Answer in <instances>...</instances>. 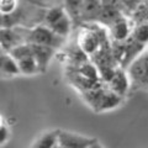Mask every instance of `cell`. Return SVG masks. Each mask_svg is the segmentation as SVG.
Instances as JSON below:
<instances>
[{"instance_id": "30bf717a", "label": "cell", "mask_w": 148, "mask_h": 148, "mask_svg": "<svg viewBox=\"0 0 148 148\" xmlns=\"http://www.w3.org/2000/svg\"><path fill=\"white\" fill-rule=\"evenodd\" d=\"M1 74L5 78H11V77H17L21 74L18 63L15 59V57L10 52H1Z\"/></svg>"}, {"instance_id": "277c9868", "label": "cell", "mask_w": 148, "mask_h": 148, "mask_svg": "<svg viewBox=\"0 0 148 148\" xmlns=\"http://www.w3.org/2000/svg\"><path fill=\"white\" fill-rule=\"evenodd\" d=\"M64 42H66V38L54 34L52 30L48 29L43 24L31 27L29 31L27 43L38 45V46H42V47H47V48H52L54 51H57L61 47H63Z\"/></svg>"}, {"instance_id": "7a4b0ae2", "label": "cell", "mask_w": 148, "mask_h": 148, "mask_svg": "<svg viewBox=\"0 0 148 148\" xmlns=\"http://www.w3.org/2000/svg\"><path fill=\"white\" fill-rule=\"evenodd\" d=\"M83 95L89 106H91L95 111L112 110L117 108L122 101V96L114 92L106 83H104L103 85H100L99 83L91 89L83 91Z\"/></svg>"}, {"instance_id": "8992f818", "label": "cell", "mask_w": 148, "mask_h": 148, "mask_svg": "<svg viewBox=\"0 0 148 148\" xmlns=\"http://www.w3.org/2000/svg\"><path fill=\"white\" fill-rule=\"evenodd\" d=\"M125 71L131 84L148 88V49L138 54Z\"/></svg>"}, {"instance_id": "ba28073f", "label": "cell", "mask_w": 148, "mask_h": 148, "mask_svg": "<svg viewBox=\"0 0 148 148\" xmlns=\"http://www.w3.org/2000/svg\"><path fill=\"white\" fill-rule=\"evenodd\" d=\"M132 27L133 26L131 25V21L121 16L108 27L109 37L114 42H125L131 36Z\"/></svg>"}, {"instance_id": "e0dca14e", "label": "cell", "mask_w": 148, "mask_h": 148, "mask_svg": "<svg viewBox=\"0 0 148 148\" xmlns=\"http://www.w3.org/2000/svg\"><path fill=\"white\" fill-rule=\"evenodd\" d=\"M147 49H148V46H147Z\"/></svg>"}, {"instance_id": "9a60e30c", "label": "cell", "mask_w": 148, "mask_h": 148, "mask_svg": "<svg viewBox=\"0 0 148 148\" xmlns=\"http://www.w3.org/2000/svg\"><path fill=\"white\" fill-rule=\"evenodd\" d=\"M88 148H104V146L101 145V143H100L98 140H95V141L92 142L91 145H90L89 147H88Z\"/></svg>"}, {"instance_id": "4fadbf2b", "label": "cell", "mask_w": 148, "mask_h": 148, "mask_svg": "<svg viewBox=\"0 0 148 148\" xmlns=\"http://www.w3.org/2000/svg\"><path fill=\"white\" fill-rule=\"evenodd\" d=\"M18 6H20V3L15 1V0H3L0 1V12H1V17H8L14 15Z\"/></svg>"}, {"instance_id": "2e32d148", "label": "cell", "mask_w": 148, "mask_h": 148, "mask_svg": "<svg viewBox=\"0 0 148 148\" xmlns=\"http://www.w3.org/2000/svg\"><path fill=\"white\" fill-rule=\"evenodd\" d=\"M54 148H62V147H61V146H59V145H57V146H56Z\"/></svg>"}, {"instance_id": "5b68a950", "label": "cell", "mask_w": 148, "mask_h": 148, "mask_svg": "<svg viewBox=\"0 0 148 148\" xmlns=\"http://www.w3.org/2000/svg\"><path fill=\"white\" fill-rule=\"evenodd\" d=\"M18 63L21 74L25 75H35L42 72L38 61H37L36 56L34 53V48H32L31 43H25L18 47L14 48L10 52Z\"/></svg>"}, {"instance_id": "3957f363", "label": "cell", "mask_w": 148, "mask_h": 148, "mask_svg": "<svg viewBox=\"0 0 148 148\" xmlns=\"http://www.w3.org/2000/svg\"><path fill=\"white\" fill-rule=\"evenodd\" d=\"M43 25H46L58 36L67 38L72 31L71 14L63 6H52L45 14Z\"/></svg>"}, {"instance_id": "6da1fadb", "label": "cell", "mask_w": 148, "mask_h": 148, "mask_svg": "<svg viewBox=\"0 0 148 148\" xmlns=\"http://www.w3.org/2000/svg\"><path fill=\"white\" fill-rule=\"evenodd\" d=\"M109 36H105V30L100 27H91V26H83L77 32V46L82 53L85 56H94L104 48L108 43Z\"/></svg>"}, {"instance_id": "7c38bea8", "label": "cell", "mask_w": 148, "mask_h": 148, "mask_svg": "<svg viewBox=\"0 0 148 148\" xmlns=\"http://www.w3.org/2000/svg\"><path fill=\"white\" fill-rule=\"evenodd\" d=\"M131 38L133 41H136L137 43L147 47L148 46V21L133 25L132 32H131Z\"/></svg>"}, {"instance_id": "52a82bcc", "label": "cell", "mask_w": 148, "mask_h": 148, "mask_svg": "<svg viewBox=\"0 0 148 148\" xmlns=\"http://www.w3.org/2000/svg\"><path fill=\"white\" fill-rule=\"evenodd\" d=\"M95 138L83 136L75 132L58 130V145L62 148H88Z\"/></svg>"}, {"instance_id": "8fae6325", "label": "cell", "mask_w": 148, "mask_h": 148, "mask_svg": "<svg viewBox=\"0 0 148 148\" xmlns=\"http://www.w3.org/2000/svg\"><path fill=\"white\" fill-rule=\"evenodd\" d=\"M58 145V130L47 131L36 138L31 148H54Z\"/></svg>"}, {"instance_id": "5bb4252c", "label": "cell", "mask_w": 148, "mask_h": 148, "mask_svg": "<svg viewBox=\"0 0 148 148\" xmlns=\"http://www.w3.org/2000/svg\"><path fill=\"white\" fill-rule=\"evenodd\" d=\"M11 137V128L9 126V123L5 121V120H1V122H0V143H1V146L6 145L9 142Z\"/></svg>"}, {"instance_id": "9c48e42d", "label": "cell", "mask_w": 148, "mask_h": 148, "mask_svg": "<svg viewBox=\"0 0 148 148\" xmlns=\"http://www.w3.org/2000/svg\"><path fill=\"white\" fill-rule=\"evenodd\" d=\"M106 84L114 92H116L117 95L123 96L126 94V91L128 90V86L131 84V82L128 79V75L126 71L123 68H117L114 72V74L111 75L110 79L106 82Z\"/></svg>"}]
</instances>
